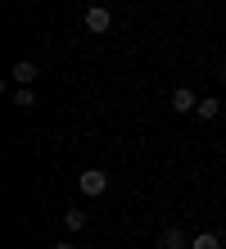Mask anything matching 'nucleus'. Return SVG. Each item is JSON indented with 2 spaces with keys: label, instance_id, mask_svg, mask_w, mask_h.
I'll use <instances>...</instances> for the list:
<instances>
[{
  "label": "nucleus",
  "instance_id": "nucleus-9",
  "mask_svg": "<svg viewBox=\"0 0 226 249\" xmlns=\"http://www.w3.org/2000/svg\"><path fill=\"white\" fill-rule=\"evenodd\" d=\"M190 249H222V240L213 236V231H199V236L190 240Z\"/></svg>",
  "mask_w": 226,
  "mask_h": 249
},
{
  "label": "nucleus",
  "instance_id": "nucleus-2",
  "mask_svg": "<svg viewBox=\"0 0 226 249\" xmlns=\"http://www.w3.org/2000/svg\"><path fill=\"white\" fill-rule=\"evenodd\" d=\"M109 27H113V14L104 9V5H90V9H86V32L104 36V32H109Z\"/></svg>",
  "mask_w": 226,
  "mask_h": 249
},
{
  "label": "nucleus",
  "instance_id": "nucleus-10",
  "mask_svg": "<svg viewBox=\"0 0 226 249\" xmlns=\"http://www.w3.org/2000/svg\"><path fill=\"white\" fill-rule=\"evenodd\" d=\"M50 249H72V245H68V240H59V245H50Z\"/></svg>",
  "mask_w": 226,
  "mask_h": 249
},
{
  "label": "nucleus",
  "instance_id": "nucleus-5",
  "mask_svg": "<svg viewBox=\"0 0 226 249\" xmlns=\"http://www.w3.org/2000/svg\"><path fill=\"white\" fill-rule=\"evenodd\" d=\"M190 240H186V231H181V227H168V231H163V236H158V249H186Z\"/></svg>",
  "mask_w": 226,
  "mask_h": 249
},
{
  "label": "nucleus",
  "instance_id": "nucleus-6",
  "mask_svg": "<svg viewBox=\"0 0 226 249\" xmlns=\"http://www.w3.org/2000/svg\"><path fill=\"white\" fill-rule=\"evenodd\" d=\"M9 100H14V109H36L32 86H14V91H9Z\"/></svg>",
  "mask_w": 226,
  "mask_h": 249
},
{
  "label": "nucleus",
  "instance_id": "nucleus-4",
  "mask_svg": "<svg viewBox=\"0 0 226 249\" xmlns=\"http://www.w3.org/2000/svg\"><path fill=\"white\" fill-rule=\"evenodd\" d=\"M9 77L18 82V86H32V82H36V64H32V59H18V64L9 68Z\"/></svg>",
  "mask_w": 226,
  "mask_h": 249
},
{
  "label": "nucleus",
  "instance_id": "nucleus-1",
  "mask_svg": "<svg viewBox=\"0 0 226 249\" xmlns=\"http://www.w3.org/2000/svg\"><path fill=\"white\" fill-rule=\"evenodd\" d=\"M77 190H82V195H90V199H100L104 190H109V177H104L100 168H86L82 177H77Z\"/></svg>",
  "mask_w": 226,
  "mask_h": 249
},
{
  "label": "nucleus",
  "instance_id": "nucleus-8",
  "mask_svg": "<svg viewBox=\"0 0 226 249\" xmlns=\"http://www.w3.org/2000/svg\"><path fill=\"white\" fill-rule=\"evenodd\" d=\"M64 227H68V231H86V213H82V209H68V213H64Z\"/></svg>",
  "mask_w": 226,
  "mask_h": 249
},
{
  "label": "nucleus",
  "instance_id": "nucleus-7",
  "mask_svg": "<svg viewBox=\"0 0 226 249\" xmlns=\"http://www.w3.org/2000/svg\"><path fill=\"white\" fill-rule=\"evenodd\" d=\"M194 113H199L204 123H213L217 113H222V100H213V95H204V100H199V109H194Z\"/></svg>",
  "mask_w": 226,
  "mask_h": 249
},
{
  "label": "nucleus",
  "instance_id": "nucleus-3",
  "mask_svg": "<svg viewBox=\"0 0 226 249\" xmlns=\"http://www.w3.org/2000/svg\"><path fill=\"white\" fill-rule=\"evenodd\" d=\"M194 109H199V95L190 86H176L172 91V113H194Z\"/></svg>",
  "mask_w": 226,
  "mask_h": 249
}]
</instances>
